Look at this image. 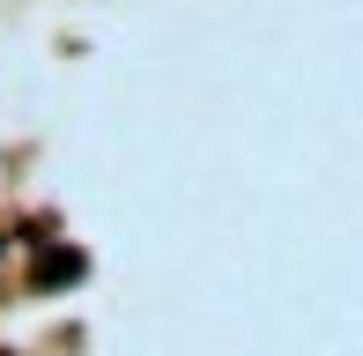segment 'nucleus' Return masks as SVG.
Listing matches in <instances>:
<instances>
[{"instance_id":"f257e3e1","label":"nucleus","mask_w":363,"mask_h":356,"mask_svg":"<svg viewBox=\"0 0 363 356\" xmlns=\"http://www.w3.org/2000/svg\"><path fill=\"white\" fill-rule=\"evenodd\" d=\"M82 267H89V260H82L74 245H38V267H30V282H38V289H60V282H74Z\"/></svg>"}]
</instances>
